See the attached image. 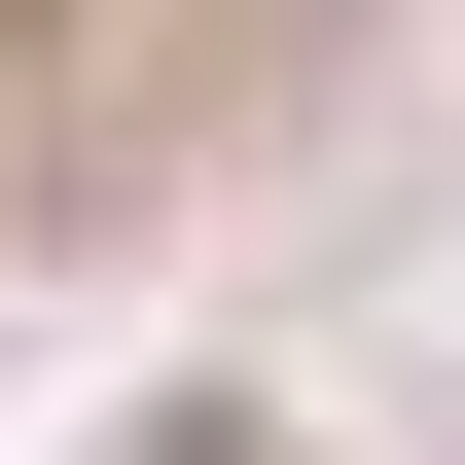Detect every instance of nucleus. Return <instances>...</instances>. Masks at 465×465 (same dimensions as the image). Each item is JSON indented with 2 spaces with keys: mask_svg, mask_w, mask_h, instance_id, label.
<instances>
[{
  "mask_svg": "<svg viewBox=\"0 0 465 465\" xmlns=\"http://www.w3.org/2000/svg\"><path fill=\"white\" fill-rule=\"evenodd\" d=\"M36 179H72V72H36V0H0V251H36Z\"/></svg>",
  "mask_w": 465,
  "mask_h": 465,
  "instance_id": "1",
  "label": "nucleus"
}]
</instances>
